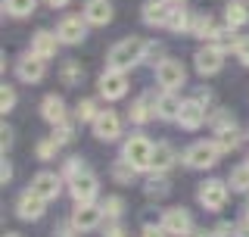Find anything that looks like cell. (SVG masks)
I'll return each mask as SVG.
<instances>
[{"mask_svg":"<svg viewBox=\"0 0 249 237\" xmlns=\"http://www.w3.org/2000/svg\"><path fill=\"white\" fill-rule=\"evenodd\" d=\"M143 53H146V41H140V38H124V41H119L109 50V69H119V72H124V69H131L134 62L143 59Z\"/></svg>","mask_w":249,"mask_h":237,"instance_id":"obj_1","label":"cell"},{"mask_svg":"<svg viewBox=\"0 0 249 237\" xmlns=\"http://www.w3.org/2000/svg\"><path fill=\"white\" fill-rule=\"evenodd\" d=\"M218 156H221V150H218L215 140H196V144L184 153V162L190 165V169H212L218 162Z\"/></svg>","mask_w":249,"mask_h":237,"instance_id":"obj_2","label":"cell"},{"mask_svg":"<svg viewBox=\"0 0 249 237\" xmlns=\"http://www.w3.org/2000/svg\"><path fill=\"white\" fill-rule=\"evenodd\" d=\"M124 159H128L134 169H150L153 165V144L143 138V134H134V138L124 144Z\"/></svg>","mask_w":249,"mask_h":237,"instance_id":"obj_3","label":"cell"},{"mask_svg":"<svg viewBox=\"0 0 249 237\" xmlns=\"http://www.w3.org/2000/svg\"><path fill=\"white\" fill-rule=\"evenodd\" d=\"M156 78H159V84L165 91H175V88H181L187 81V72H184V66L178 59H162L159 66H156Z\"/></svg>","mask_w":249,"mask_h":237,"instance_id":"obj_4","label":"cell"},{"mask_svg":"<svg viewBox=\"0 0 249 237\" xmlns=\"http://www.w3.org/2000/svg\"><path fill=\"white\" fill-rule=\"evenodd\" d=\"M124 91H128V78H124V72L109 69V72L100 75V94H103L106 100H119V97H124Z\"/></svg>","mask_w":249,"mask_h":237,"instance_id":"obj_5","label":"cell"},{"mask_svg":"<svg viewBox=\"0 0 249 237\" xmlns=\"http://www.w3.org/2000/svg\"><path fill=\"white\" fill-rule=\"evenodd\" d=\"M199 203L206 209H221L224 203H228V187H224V181H206V184H199Z\"/></svg>","mask_w":249,"mask_h":237,"instance_id":"obj_6","label":"cell"},{"mask_svg":"<svg viewBox=\"0 0 249 237\" xmlns=\"http://www.w3.org/2000/svg\"><path fill=\"white\" fill-rule=\"evenodd\" d=\"M100 222H103V206H93V203H78L75 216H72V225L78 231H93Z\"/></svg>","mask_w":249,"mask_h":237,"instance_id":"obj_7","label":"cell"},{"mask_svg":"<svg viewBox=\"0 0 249 237\" xmlns=\"http://www.w3.org/2000/svg\"><path fill=\"white\" fill-rule=\"evenodd\" d=\"M196 69L202 75H215L218 69L224 66V50L221 47H215V44H209V47H202V50H196Z\"/></svg>","mask_w":249,"mask_h":237,"instance_id":"obj_8","label":"cell"},{"mask_svg":"<svg viewBox=\"0 0 249 237\" xmlns=\"http://www.w3.org/2000/svg\"><path fill=\"white\" fill-rule=\"evenodd\" d=\"M84 22H88V19H81V16H66V19L59 22V28H56L59 41H62V44H78V41H84V35H88Z\"/></svg>","mask_w":249,"mask_h":237,"instance_id":"obj_9","label":"cell"},{"mask_svg":"<svg viewBox=\"0 0 249 237\" xmlns=\"http://www.w3.org/2000/svg\"><path fill=\"white\" fill-rule=\"evenodd\" d=\"M93 134H97L100 140H115L122 134V122L115 113H109V109H103L97 118H93Z\"/></svg>","mask_w":249,"mask_h":237,"instance_id":"obj_10","label":"cell"},{"mask_svg":"<svg viewBox=\"0 0 249 237\" xmlns=\"http://www.w3.org/2000/svg\"><path fill=\"white\" fill-rule=\"evenodd\" d=\"M162 228L168 234H178V237H187L193 231V222H190V212L187 209H168L165 218H162Z\"/></svg>","mask_w":249,"mask_h":237,"instance_id":"obj_11","label":"cell"},{"mask_svg":"<svg viewBox=\"0 0 249 237\" xmlns=\"http://www.w3.org/2000/svg\"><path fill=\"white\" fill-rule=\"evenodd\" d=\"M59 175H53V172H41L35 181H31V191H35L41 200H56L59 197Z\"/></svg>","mask_w":249,"mask_h":237,"instance_id":"obj_12","label":"cell"},{"mask_svg":"<svg viewBox=\"0 0 249 237\" xmlns=\"http://www.w3.org/2000/svg\"><path fill=\"white\" fill-rule=\"evenodd\" d=\"M72 197L75 203H90L97 197V178L90 172H81L78 178H72Z\"/></svg>","mask_w":249,"mask_h":237,"instance_id":"obj_13","label":"cell"},{"mask_svg":"<svg viewBox=\"0 0 249 237\" xmlns=\"http://www.w3.org/2000/svg\"><path fill=\"white\" fill-rule=\"evenodd\" d=\"M171 19V6L165 0H146L143 3V22L146 25H168Z\"/></svg>","mask_w":249,"mask_h":237,"instance_id":"obj_14","label":"cell"},{"mask_svg":"<svg viewBox=\"0 0 249 237\" xmlns=\"http://www.w3.org/2000/svg\"><path fill=\"white\" fill-rule=\"evenodd\" d=\"M44 203L35 191H28V194H22L19 197V203H16V212H19V218H41L44 216Z\"/></svg>","mask_w":249,"mask_h":237,"instance_id":"obj_15","label":"cell"},{"mask_svg":"<svg viewBox=\"0 0 249 237\" xmlns=\"http://www.w3.org/2000/svg\"><path fill=\"white\" fill-rule=\"evenodd\" d=\"M84 19H88L90 25H106V22L112 19V3H109V0H88V3H84Z\"/></svg>","mask_w":249,"mask_h":237,"instance_id":"obj_16","label":"cell"},{"mask_svg":"<svg viewBox=\"0 0 249 237\" xmlns=\"http://www.w3.org/2000/svg\"><path fill=\"white\" fill-rule=\"evenodd\" d=\"M178 122L184 125V128H199L202 122H206V109H202L199 100H187V103L181 106V116H178Z\"/></svg>","mask_w":249,"mask_h":237,"instance_id":"obj_17","label":"cell"},{"mask_svg":"<svg viewBox=\"0 0 249 237\" xmlns=\"http://www.w3.org/2000/svg\"><path fill=\"white\" fill-rule=\"evenodd\" d=\"M44 72H47V66L37 53H28L25 59H19V78L22 81H41Z\"/></svg>","mask_w":249,"mask_h":237,"instance_id":"obj_18","label":"cell"},{"mask_svg":"<svg viewBox=\"0 0 249 237\" xmlns=\"http://www.w3.org/2000/svg\"><path fill=\"white\" fill-rule=\"evenodd\" d=\"M56 44H59V35H50V31H37L31 38V53H37L41 59H50L56 53Z\"/></svg>","mask_w":249,"mask_h":237,"instance_id":"obj_19","label":"cell"},{"mask_svg":"<svg viewBox=\"0 0 249 237\" xmlns=\"http://www.w3.org/2000/svg\"><path fill=\"white\" fill-rule=\"evenodd\" d=\"M41 116H44L50 125H62V122H66V103H62V97H56V94L44 97V103H41Z\"/></svg>","mask_w":249,"mask_h":237,"instance_id":"obj_20","label":"cell"},{"mask_svg":"<svg viewBox=\"0 0 249 237\" xmlns=\"http://www.w3.org/2000/svg\"><path fill=\"white\" fill-rule=\"evenodd\" d=\"M181 106H184L181 100H178L171 91H165L159 100H156V116H159V118H178V116H181Z\"/></svg>","mask_w":249,"mask_h":237,"instance_id":"obj_21","label":"cell"},{"mask_svg":"<svg viewBox=\"0 0 249 237\" xmlns=\"http://www.w3.org/2000/svg\"><path fill=\"white\" fill-rule=\"evenodd\" d=\"M171 165H175V150H171L168 144H156L153 147V165H150V169L165 172V169H171Z\"/></svg>","mask_w":249,"mask_h":237,"instance_id":"obj_22","label":"cell"},{"mask_svg":"<svg viewBox=\"0 0 249 237\" xmlns=\"http://www.w3.org/2000/svg\"><path fill=\"white\" fill-rule=\"evenodd\" d=\"M246 22H249L246 3H243V0H231V3H228V25L237 28V25H246Z\"/></svg>","mask_w":249,"mask_h":237,"instance_id":"obj_23","label":"cell"},{"mask_svg":"<svg viewBox=\"0 0 249 237\" xmlns=\"http://www.w3.org/2000/svg\"><path fill=\"white\" fill-rule=\"evenodd\" d=\"M215 144H218V150H221V153H231V150L240 147V131L233 128V125H231V128H221V131H218V140H215Z\"/></svg>","mask_w":249,"mask_h":237,"instance_id":"obj_24","label":"cell"},{"mask_svg":"<svg viewBox=\"0 0 249 237\" xmlns=\"http://www.w3.org/2000/svg\"><path fill=\"white\" fill-rule=\"evenodd\" d=\"M37 0H3V10L10 16H28L31 10H35Z\"/></svg>","mask_w":249,"mask_h":237,"instance_id":"obj_25","label":"cell"},{"mask_svg":"<svg viewBox=\"0 0 249 237\" xmlns=\"http://www.w3.org/2000/svg\"><path fill=\"white\" fill-rule=\"evenodd\" d=\"M231 187L233 191H249V165H237L231 172Z\"/></svg>","mask_w":249,"mask_h":237,"instance_id":"obj_26","label":"cell"},{"mask_svg":"<svg viewBox=\"0 0 249 237\" xmlns=\"http://www.w3.org/2000/svg\"><path fill=\"white\" fill-rule=\"evenodd\" d=\"M193 22H190V13L187 10H181V6H178V10H171V19H168V28L171 31H184V28H190Z\"/></svg>","mask_w":249,"mask_h":237,"instance_id":"obj_27","label":"cell"},{"mask_svg":"<svg viewBox=\"0 0 249 237\" xmlns=\"http://www.w3.org/2000/svg\"><path fill=\"white\" fill-rule=\"evenodd\" d=\"M81 75H84V69L78 66L75 59H69L66 66H62V81H66V84H78V81H81Z\"/></svg>","mask_w":249,"mask_h":237,"instance_id":"obj_28","label":"cell"},{"mask_svg":"<svg viewBox=\"0 0 249 237\" xmlns=\"http://www.w3.org/2000/svg\"><path fill=\"white\" fill-rule=\"evenodd\" d=\"M153 113H150V97H140L134 106H131V122H146Z\"/></svg>","mask_w":249,"mask_h":237,"instance_id":"obj_29","label":"cell"},{"mask_svg":"<svg viewBox=\"0 0 249 237\" xmlns=\"http://www.w3.org/2000/svg\"><path fill=\"white\" fill-rule=\"evenodd\" d=\"M97 116L100 113H97V103H93V100H81V103H78V118H81V122H93Z\"/></svg>","mask_w":249,"mask_h":237,"instance_id":"obj_30","label":"cell"},{"mask_svg":"<svg viewBox=\"0 0 249 237\" xmlns=\"http://www.w3.org/2000/svg\"><path fill=\"white\" fill-rule=\"evenodd\" d=\"M56 150H59V140L50 134L47 140H41V144H37V156H41V159H50V156L56 153Z\"/></svg>","mask_w":249,"mask_h":237,"instance_id":"obj_31","label":"cell"},{"mask_svg":"<svg viewBox=\"0 0 249 237\" xmlns=\"http://www.w3.org/2000/svg\"><path fill=\"white\" fill-rule=\"evenodd\" d=\"M134 165H131L128 159H122L119 165H115V169H112V175H115V181H131V178H134Z\"/></svg>","mask_w":249,"mask_h":237,"instance_id":"obj_32","label":"cell"},{"mask_svg":"<svg viewBox=\"0 0 249 237\" xmlns=\"http://www.w3.org/2000/svg\"><path fill=\"white\" fill-rule=\"evenodd\" d=\"M13 106H16V91L3 84V91H0V109H3V113H10Z\"/></svg>","mask_w":249,"mask_h":237,"instance_id":"obj_33","label":"cell"},{"mask_svg":"<svg viewBox=\"0 0 249 237\" xmlns=\"http://www.w3.org/2000/svg\"><path fill=\"white\" fill-rule=\"evenodd\" d=\"M233 50H237V59L243 62V66H249V38H240V41L233 44Z\"/></svg>","mask_w":249,"mask_h":237,"instance_id":"obj_34","label":"cell"},{"mask_svg":"<svg viewBox=\"0 0 249 237\" xmlns=\"http://www.w3.org/2000/svg\"><path fill=\"white\" fill-rule=\"evenodd\" d=\"M103 212H106L109 218H115V216L122 212V200H119V197H109V200L103 203Z\"/></svg>","mask_w":249,"mask_h":237,"instance_id":"obj_35","label":"cell"},{"mask_svg":"<svg viewBox=\"0 0 249 237\" xmlns=\"http://www.w3.org/2000/svg\"><path fill=\"white\" fill-rule=\"evenodd\" d=\"M212 125H215L218 131H221V128H231V125H233V116H228V113H215Z\"/></svg>","mask_w":249,"mask_h":237,"instance_id":"obj_36","label":"cell"},{"mask_svg":"<svg viewBox=\"0 0 249 237\" xmlns=\"http://www.w3.org/2000/svg\"><path fill=\"white\" fill-rule=\"evenodd\" d=\"M53 138H56L59 144H66V140H72V125H59V128L53 131Z\"/></svg>","mask_w":249,"mask_h":237,"instance_id":"obj_37","label":"cell"},{"mask_svg":"<svg viewBox=\"0 0 249 237\" xmlns=\"http://www.w3.org/2000/svg\"><path fill=\"white\" fill-rule=\"evenodd\" d=\"M165 228H143V237H165Z\"/></svg>","mask_w":249,"mask_h":237,"instance_id":"obj_38","label":"cell"},{"mask_svg":"<svg viewBox=\"0 0 249 237\" xmlns=\"http://www.w3.org/2000/svg\"><path fill=\"white\" fill-rule=\"evenodd\" d=\"M0 134H3V150H6V147L13 144V131H10V128H3V131H0Z\"/></svg>","mask_w":249,"mask_h":237,"instance_id":"obj_39","label":"cell"},{"mask_svg":"<svg viewBox=\"0 0 249 237\" xmlns=\"http://www.w3.org/2000/svg\"><path fill=\"white\" fill-rule=\"evenodd\" d=\"M0 178H3V184H6V181L13 178V169H10V165H6V162H3V172H0Z\"/></svg>","mask_w":249,"mask_h":237,"instance_id":"obj_40","label":"cell"},{"mask_svg":"<svg viewBox=\"0 0 249 237\" xmlns=\"http://www.w3.org/2000/svg\"><path fill=\"white\" fill-rule=\"evenodd\" d=\"M237 237H249V222H243V225L237 228Z\"/></svg>","mask_w":249,"mask_h":237,"instance_id":"obj_41","label":"cell"},{"mask_svg":"<svg viewBox=\"0 0 249 237\" xmlns=\"http://www.w3.org/2000/svg\"><path fill=\"white\" fill-rule=\"evenodd\" d=\"M47 3H50V6H56V10H59V6H66L69 0H47Z\"/></svg>","mask_w":249,"mask_h":237,"instance_id":"obj_42","label":"cell"},{"mask_svg":"<svg viewBox=\"0 0 249 237\" xmlns=\"http://www.w3.org/2000/svg\"><path fill=\"white\" fill-rule=\"evenodd\" d=\"M6 237H22V234H6Z\"/></svg>","mask_w":249,"mask_h":237,"instance_id":"obj_43","label":"cell"},{"mask_svg":"<svg viewBox=\"0 0 249 237\" xmlns=\"http://www.w3.org/2000/svg\"><path fill=\"white\" fill-rule=\"evenodd\" d=\"M175 3H181V0H175Z\"/></svg>","mask_w":249,"mask_h":237,"instance_id":"obj_44","label":"cell"},{"mask_svg":"<svg viewBox=\"0 0 249 237\" xmlns=\"http://www.w3.org/2000/svg\"><path fill=\"white\" fill-rule=\"evenodd\" d=\"M246 165H249V162H246Z\"/></svg>","mask_w":249,"mask_h":237,"instance_id":"obj_45","label":"cell"}]
</instances>
